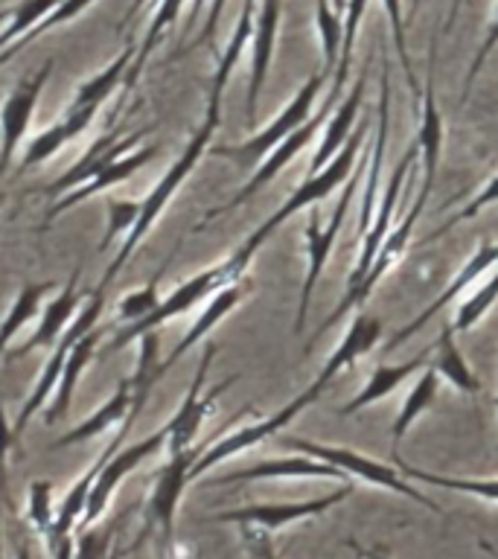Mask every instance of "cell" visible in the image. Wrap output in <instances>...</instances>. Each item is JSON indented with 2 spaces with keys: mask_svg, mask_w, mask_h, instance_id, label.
Wrapping results in <instances>:
<instances>
[{
  "mask_svg": "<svg viewBox=\"0 0 498 559\" xmlns=\"http://www.w3.org/2000/svg\"><path fill=\"white\" fill-rule=\"evenodd\" d=\"M218 122H222V103H208V111H204V122H201L199 129L192 131V138L187 140V146L181 148V155L175 157L169 169L164 173V178L149 190V195L140 201V216H138V225L131 227V234L126 236L120 242V251L117 257L111 260V265L105 269L103 280H99V286L108 288L114 283V277L126 269V262L134 257L143 239L149 236V230L155 227V222L164 216V210L169 207V201L175 199V192L181 190L183 181L190 178L192 169L199 166V160L204 157V152L210 148V140L216 134Z\"/></svg>",
  "mask_w": 498,
  "mask_h": 559,
  "instance_id": "obj_1",
  "label": "cell"
},
{
  "mask_svg": "<svg viewBox=\"0 0 498 559\" xmlns=\"http://www.w3.org/2000/svg\"><path fill=\"white\" fill-rule=\"evenodd\" d=\"M367 134V120L358 122V131H353L349 134V140L344 143V148H341L339 155L332 157L330 164L323 166V169H318V173H309V178H306L300 187H297L292 195H288L283 204H280L274 213H271L265 222H262L257 230H253L248 239H245L239 248H236L230 257H227V262H230V269H234L236 277H245V271H248V265H251L253 253L260 251L262 245H265V239H269L274 230H277L286 218H292L295 213H300V210L306 207H315V204H321L323 199H330L332 192L339 190V187H344V181H347L349 175H353V169H356V157H358V148H361V140H365Z\"/></svg>",
  "mask_w": 498,
  "mask_h": 559,
  "instance_id": "obj_2",
  "label": "cell"
},
{
  "mask_svg": "<svg viewBox=\"0 0 498 559\" xmlns=\"http://www.w3.org/2000/svg\"><path fill=\"white\" fill-rule=\"evenodd\" d=\"M105 292H108V288L96 286L94 292L87 295V304L79 309V314L73 318V323H70L68 330H64V335L56 341V347L50 349V358L44 361L42 373H38L35 384L29 388L24 405H21V411H17V419L12 423V435H15V443H17V437L26 431V426L33 423L35 414H42V411L47 408V402H50V396L56 393V384H59L61 370H64V361H68L73 344L85 338L87 332H94V326L99 323V318H103Z\"/></svg>",
  "mask_w": 498,
  "mask_h": 559,
  "instance_id": "obj_3",
  "label": "cell"
},
{
  "mask_svg": "<svg viewBox=\"0 0 498 559\" xmlns=\"http://www.w3.org/2000/svg\"><path fill=\"white\" fill-rule=\"evenodd\" d=\"M332 73L330 70L318 68V73H312V76L306 79L304 87L297 91L292 99L286 103V108L274 117V120L265 126V129H260L253 138L248 140H239V143H227V146H213L210 152L216 157H227V160H234L236 166H245V169H251V166H260L262 157L269 155L271 148L277 146L280 140H286L288 134L295 129H300L309 117H312V105L315 99H318V94L323 91V85H327V79H330Z\"/></svg>",
  "mask_w": 498,
  "mask_h": 559,
  "instance_id": "obj_4",
  "label": "cell"
},
{
  "mask_svg": "<svg viewBox=\"0 0 498 559\" xmlns=\"http://www.w3.org/2000/svg\"><path fill=\"white\" fill-rule=\"evenodd\" d=\"M245 277H236L234 269H230V262H218V265H210V269L199 271V274H192L190 280H183L181 286H175L173 292L166 297H161V304L149 318L138 323H129V326H120V332L114 335L111 344H108V353H120L126 344L131 341H138L140 335H146V332H157L164 326L166 321H173L178 314L190 312L195 309V304H208V297H213L218 288L230 286V283H239Z\"/></svg>",
  "mask_w": 498,
  "mask_h": 559,
  "instance_id": "obj_5",
  "label": "cell"
},
{
  "mask_svg": "<svg viewBox=\"0 0 498 559\" xmlns=\"http://www.w3.org/2000/svg\"><path fill=\"white\" fill-rule=\"evenodd\" d=\"M283 445L292 449V452L309 454V457H318V461L330 463V466H339L349 480L358 478V480H365V484H374V487L391 489V492H396V496L411 498V501H417V504L428 507V510H440L431 498L423 496L419 489H414V484H411L408 478H402L396 466L379 463L374 461V457H367V454L344 449V445L318 443V440H306V437H295V435L283 437Z\"/></svg>",
  "mask_w": 498,
  "mask_h": 559,
  "instance_id": "obj_6",
  "label": "cell"
},
{
  "mask_svg": "<svg viewBox=\"0 0 498 559\" xmlns=\"http://www.w3.org/2000/svg\"><path fill=\"white\" fill-rule=\"evenodd\" d=\"M361 178V164H358V173L353 169L344 187H341V199L332 210V216L327 225H321V216L318 213H309L304 227V239H306V274H304V286H300V304H297V314H295V332H304L306 326V314H309V306H312V292L318 286V277L327 269V260H330V251L335 239H339L341 227H344V218H347V210L356 199V187Z\"/></svg>",
  "mask_w": 498,
  "mask_h": 559,
  "instance_id": "obj_7",
  "label": "cell"
},
{
  "mask_svg": "<svg viewBox=\"0 0 498 559\" xmlns=\"http://www.w3.org/2000/svg\"><path fill=\"white\" fill-rule=\"evenodd\" d=\"M428 192H431V190H426V187H419L417 199H414V204H411V207H408L405 218H402L400 225L393 227L391 234L384 236L382 248H379V253H376L374 265H370V271H367V274H365V280H361V283H358L356 288H349L347 295L341 297V304L335 306V309H332V312L327 314V321H323L321 326H318V332H315L312 341H309V347H312L315 341L321 338V335H327V332H330L332 326H335V323H339L341 318H344V314L353 312L356 306L365 304L367 297L374 295V288L379 286V280H382L384 274H388V271H391L393 265H396V262H400L402 257H405V248H408V242H411V234H414V227H417L419 216H423V207H426Z\"/></svg>",
  "mask_w": 498,
  "mask_h": 559,
  "instance_id": "obj_8",
  "label": "cell"
},
{
  "mask_svg": "<svg viewBox=\"0 0 498 559\" xmlns=\"http://www.w3.org/2000/svg\"><path fill=\"white\" fill-rule=\"evenodd\" d=\"M204 445H190V449H183V452L169 454V461L157 469L155 487H152V496H149L146 501V515H143V533H140V539L131 545V550L138 548L140 542L146 539L152 531L161 533L164 545H173L178 504H181L183 492H187V484L192 480V463L199 461V454L204 452Z\"/></svg>",
  "mask_w": 498,
  "mask_h": 559,
  "instance_id": "obj_9",
  "label": "cell"
},
{
  "mask_svg": "<svg viewBox=\"0 0 498 559\" xmlns=\"http://www.w3.org/2000/svg\"><path fill=\"white\" fill-rule=\"evenodd\" d=\"M332 105H335V96H327V103L321 105V111L312 114V117H309V120H306L300 129L292 131L286 140H280L277 146L271 148L269 155L262 157V164L257 166V173L251 175V181L245 183L242 190L236 192L230 201H225V204H218V207L208 210V213H204V218H201L199 225L192 227V230H201V227L210 225V222H216L218 216H225V213L236 210L239 204H245V201H251L253 195L262 190V187H269V183L274 181V178H277V175L283 173V169H286V166L292 164V160H295V157L300 155L306 146H309V143H312L315 134L321 131V126H327V120H330V114H332Z\"/></svg>",
  "mask_w": 498,
  "mask_h": 559,
  "instance_id": "obj_10",
  "label": "cell"
},
{
  "mask_svg": "<svg viewBox=\"0 0 498 559\" xmlns=\"http://www.w3.org/2000/svg\"><path fill=\"white\" fill-rule=\"evenodd\" d=\"M309 405H315V402L309 400L304 391H300L295 400L288 402V405H283L277 414H271V417H262V419H253V423H248V426H239L236 431H230V435L210 440V443L204 445V452L199 454V461L192 463L190 478L192 480L201 478L204 472H210L213 466H218V463L230 461V457H236V454H242V452H248V449H253V445L265 443L269 437H274L277 431H283V428H286L288 423L297 417V414H304Z\"/></svg>",
  "mask_w": 498,
  "mask_h": 559,
  "instance_id": "obj_11",
  "label": "cell"
},
{
  "mask_svg": "<svg viewBox=\"0 0 498 559\" xmlns=\"http://www.w3.org/2000/svg\"><path fill=\"white\" fill-rule=\"evenodd\" d=\"M213 358H216V344H208V347H204V356H201L199 361V370L192 376L190 391L183 393L181 405H178V411H175L173 417H169V423H166V431H169V437H166V449H169V454L183 452V449L195 445L192 440L199 435L201 423L210 417V411H213L218 396L236 382V379H225V382L213 384L210 391H204V382H208Z\"/></svg>",
  "mask_w": 498,
  "mask_h": 559,
  "instance_id": "obj_12",
  "label": "cell"
},
{
  "mask_svg": "<svg viewBox=\"0 0 498 559\" xmlns=\"http://www.w3.org/2000/svg\"><path fill=\"white\" fill-rule=\"evenodd\" d=\"M166 437H169L166 426L157 428V431H152L149 437L138 440V443L126 445V449H117V452L108 457V463L103 466V472L96 475L91 496H87L85 515H82V522H79L76 533L87 531V527H94V524H99V519H103V513L108 510L114 492L120 489L122 480L129 478L131 472L138 469V466H143V463H146L152 454L161 452V449L166 445Z\"/></svg>",
  "mask_w": 498,
  "mask_h": 559,
  "instance_id": "obj_13",
  "label": "cell"
},
{
  "mask_svg": "<svg viewBox=\"0 0 498 559\" xmlns=\"http://www.w3.org/2000/svg\"><path fill=\"white\" fill-rule=\"evenodd\" d=\"M52 64L56 61H44L42 68L24 76L12 87V94L3 99L0 105V175L7 173L9 164L15 160L17 148H21V140L26 138L29 131V122H33L35 105H38V96L44 94V85L50 82Z\"/></svg>",
  "mask_w": 498,
  "mask_h": 559,
  "instance_id": "obj_14",
  "label": "cell"
},
{
  "mask_svg": "<svg viewBox=\"0 0 498 559\" xmlns=\"http://www.w3.org/2000/svg\"><path fill=\"white\" fill-rule=\"evenodd\" d=\"M353 496V484H341L335 492L327 496L306 498V501H280V504H248L236 507V510H222V513L210 515V522L225 524H251V527H262V531H280L286 524L304 522L312 515L330 513L332 507H339L344 498Z\"/></svg>",
  "mask_w": 498,
  "mask_h": 559,
  "instance_id": "obj_15",
  "label": "cell"
},
{
  "mask_svg": "<svg viewBox=\"0 0 498 559\" xmlns=\"http://www.w3.org/2000/svg\"><path fill=\"white\" fill-rule=\"evenodd\" d=\"M419 166V146L417 140L411 143L408 152L400 157V164H396V169L391 173V178H388V183H384V192L382 199H379V207H376V216L374 222H370V227H367V234L361 236V251H358V262L356 269H353V274H349L347 280V292L349 288H356L361 280H365V274L370 271V265H374L376 253H379V248H382L384 236L391 234V222L393 216H396V207H400V195H402V187H405V181L411 178V173Z\"/></svg>",
  "mask_w": 498,
  "mask_h": 559,
  "instance_id": "obj_16",
  "label": "cell"
},
{
  "mask_svg": "<svg viewBox=\"0 0 498 559\" xmlns=\"http://www.w3.org/2000/svg\"><path fill=\"white\" fill-rule=\"evenodd\" d=\"M280 12H283V0H260V9L253 15V33H251V76H248V99H245V117L257 120V105L260 94L269 79L271 59H274V44H277L280 29Z\"/></svg>",
  "mask_w": 498,
  "mask_h": 559,
  "instance_id": "obj_17",
  "label": "cell"
},
{
  "mask_svg": "<svg viewBox=\"0 0 498 559\" xmlns=\"http://www.w3.org/2000/svg\"><path fill=\"white\" fill-rule=\"evenodd\" d=\"M493 265H498V242H484L478 248V251L472 253L470 260L463 262V269L458 271V274H454L452 283H449V286H446L443 292H440V295H437L435 300H431V304H428L426 309H423V312H419L417 318H414V321L408 323V326H402V330L393 332L391 341L384 344V353H388V349L400 347L402 341L414 338V335H417V332L423 330V326H426V323L431 321V318H435V314L443 312L446 306L452 304L454 297H461L463 292H466V288H470L472 283H475V280L484 277V274H487V271L493 269Z\"/></svg>",
  "mask_w": 498,
  "mask_h": 559,
  "instance_id": "obj_18",
  "label": "cell"
},
{
  "mask_svg": "<svg viewBox=\"0 0 498 559\" xmlns=\"http://www.w3.org/2000/svg\"><path fill=\"white\" fill-rule=\"evenodd\" d=\"M382 338V321L374 318V314H358L356 321L349 323V330L344 332V338L335 349H332V356L327 358V365L321 367V373L315 376V382L306 388V396L312 402L321 400V393L327 391V384L335 379L339 373H344L347 367H353L361 356H367L370 349L379 344Z\"/></svg>",
  "mask_w": 498,
  "mask_h": 559,
  "instance_id": "obj_19",
  "label": "cell"
},
{
  "mask_svg": "<svg viewBox=\"0 0 498 559\" xmlns=\"http://www.w3.org/2000/svg\"><path fill=\"white\" fill-rule=\"evenodd\" d=\"M149 129L138 131V134H120V131L114 129L108 131V134H103V138H96L91 146L85 148V155L79 157L76 164L70 166L68 173H61L56 181L47 187V192L50 195H64V192L76 190V187H82V183H87L94 175H99L108 164H114L117 157H122L126 152H131V148L138 146L140 138H146Z\"/></svg>",
  "mask_w": 498,
  "mask_h": 559,
  "instance_id": "obj_20",
  "label": "cell"
},
{
  "mask_svg": "<svg viewBox=\"0 0 498 559\" xmlns=\"http://www.w3.org/2000/svg\"><path fill=\"white\" fill-rule=\"evenodd\" d=\"M79 274H82V271L76 269L73 271V277H70L64 286H59V295L44 306V312L42 318H38V326L33 330V335H29L24 344H17L15 349H9V361H17V358L29 356L35 349L56 347V341L64 335V330H68L70 323H73V318L79 314V300H82V297H79Z\"/></svg>",
  "mask_w": 498,
  "mask_h": 559,
  "instance_id": "obj_21",
  "label": "cell"
},
{
  "mask_svg": "<svg viewBox=\"0 0 498 559\" xmlns=\"http://www.w3.org/2000/svg\"><path fill=\"white\" fill-rule=\"evenodd\" d=\"M157 152H161L157 146H138V148H131V152H126L122 157H117L114 164L105 166L103 173L94 175L91 181L82 183V187H76V190L64 192L61 199L52 201V207H50V213H47V218H44V225H50L52 218H59L61 213H68L70 207H76V204L87 201L91 195H99V192H108L111 187H117V183L129 181L131 175L140 173L143 166L155 160Z\"/></svg>",
  "mask_w": 498,
  "mask_h": 559,
  "instance_id": "obj_22",
  "label": "cell"
},
{
  "mask_svg": "<svg viewBox=\"0 0 498 559\" xmlns=\"http://www.w3.org/2000/svg\"><path fill=\"white\" fill-rule=\"evenodd\" d=\"M265 478H330L341 480V484H353L339 466H330V463H323L318 461V457H309V454L300 452H297L295 457H271V461H260L253 463V466H245V469L227 472V475H218V478H213L210 484H213V487H227V484Z\"/></svg>",
  "mask_w": 498,
  "mask_h": 559,
  "instance_id": "obj_23",
  "label": "cell"
},
{
  "mask_svg": "<svg viewBox=\"0 0 498 559\" xmlns=\"http://www.w3.org/2000/svg\"><path fill=\"white\" fill-rule=\"evenodd\" d=\"M379 129L376 138L370 140V155H367V178H365V195H361V213H358V236L367 234V227L374 222L379 199H382V164L384 148H388V122H391V76L382 70V87H379Z\"/></svg>",
  "mask_w": 498,
  "mask_h": 559,
  "instance_id": "obj_24",
  "label": "cell"
},
{
  "mask_svg": "<svg viewBox=\"0 0 498 559\" xmlns=\"http://www.w3.org/2000/svg\"><path fill=\"white\" fill-rule=\"evenodd\" d=\"M96 114H99V108H73V105H68L59 122H52L50 129H44L42 134H35V140H29V146H26L24 157L17 164V175H26L35 166L47 164L61 146L82 138L91 129V122L96 120Z\"/></svg>",
  "mask_w": 498,
  "mask_h": 559,
  "instance_id": "obj_25",
  "label": "cell"
},
{
  "mask_svg": "<svg viewBox=\"0 0 498 559\" xmlns=\"http://www.w3.org/2000/svg\"><path fill=\"white\" fill-rule=\"evenodd\" d=\"M245 295H248V283L239 280V283H230V286L218 288L213 297H208V304H204L201 314L195 318V323H192L190 330H187V335L175 344L173 353L164 358V370H173V365H178V361H181V358L187 356L195 344H201V341L208 338L210 332L216 330L218 323L225 321L227 314L242 304Z\"/></svg>",
  "mask_w": 498,
  "mask_h": 559,
  "instance_id": "obj_26",
  "label": "cell"
},
{
  "mask_svg": "<svg viewBox=\"0 0 498 559\" xmlns=\"http://www.w3.org/2000/svg\"><path fill=\"white\" fill-rule=\"evenodd\" d=\"M131 405H134V384H131L129 376V379H122L120 388H117L91 417H85L82 423H76V426L70 428V431H64L50 449L52 452H61V449H68V445L91 443L94 437H99L103 431H108V428L120 426L122 419L131 414Z\"/></svg>",
  "mask_w": 498,
  "mask_h": 559,
  "instance_id": "obj_27",
  "label": "cell"
},
{
  "mask_svg": "<svg viewBox=\"0 0 498 559\" xmlns=\"http://www.w3.org/2000/svg\"><path fill=\"white\" fill-rule=\"evenodd\" d=\"M419 126H417V146H419V166H423V183L431 190L440 166V152H443V117L435 99V79L428 73V82L419 87Z\"/></svg>",
  "mask_w": 498,
  "mask_h": 559,
  "instance_id": "obj_28",
  "label": "cell"
},
{
  "mask_svg": "<svg viewBox=\"0 0 498 559\" xmlns=\"http://www.w3.org/2000/svg\"><path fill=\"white\" fill-rule=\"evenodd\" d=\"M365 82H367V73H361L356 85L349 87V94L339 103L335 114H330L327 129H323L321 140H318V152L312 155V173H318V169H323V166L330 164L332 157L339 155L341 148H344L349 134H353L358 108H361V103H365Z\"/></svg>",
  "mask_w": 498,
  "mask_h": 559,
  "instance_id": "obj_29",
  "label": "cell"
},
{
  "mask_svg": "<svg viewBox=\"0 0 498 559\" xmlns=\"http://www.w3.org/2000/svg\"><path fill=\"white\" fill-rule=\"evenodd\" d=\"M103 338V332L94 330L87 332L85 338L76 341L73 349H70L68 361H64V370H61V379L56 384V393L50 396L47 402V408H44V419H47V426H56L61 419L70 414V402H73V393H76V384L85 373V367L94 361V353H96V344Z\"/></svg>",
  "mask_w": 498,
  "mask_h": 559,
  "instance_id": "obj_30",
  "label": "cell"
},
{
  "mask_svg": "<svg viewBox=\"0 0 498 559\" xmlns=\"http://www.w3.org/2000/svg\"><path fill=\"white\" fill-rule=\"evenodd\" d=\"M134 56H138V50H134V44H129V47H126L120 56H114V61H108L99 73L87 76L85 82H79L70 105H73V108H103V105L111 99L114 91L126 82Z\"/></svg>",
  "mask_w": 498,
  "mask_h": 559,
  "instance_id": "obj_31",
  "label": "cell"
},
{
  "mask_svg": "<svg viewBox=\"0 0 498 559\" xmlns=\"http://www.w3.org/2000/svg\"><path fill=\"white\" fill-rule=\"evenodd\" d=\"M426 361H428V353L408 358V361H402V365H379L374 373H370V382H367L365 388H361V391L347 402V405H341L339 414L341 417H349V414H356V411L367 408V405H374V402L384 400V396H391V393L396 391V388H400L411 373L423 370Z\"/></svg>",
  "mask_w": 498,
  "mask_h": 559,
  "instance_id": "obj_32",
  "label": "cell"
},
{
  "mask_svg": "<svg viewBox=\"0 0 498 559\" xmlns=\"http://www.w3.org/2000/svg\"><path fill=\"white\" fill-rule=\"evenodd\" d=\"M52 292H59V283L44 280V283H26L15 295V300L9 304V312L0 321V358L7 356V349L12 347V341L17 338V332L24 330L26 323L33 321L35 314L42 312L44 300Z\"/></svg>",
  "mask_w": 498,
  "mask_h": 559,
  "instance_id": "obj_33",
  "label": "cell"
},
{
  "mask_svg": "<svg viewBox=\"0 0 498 559\" xmlns=\"http://www.w3.org/2000/svg\"><path fill=\"white\" fill-rule=\"evenodd\" d=\"M396 469H400L402 478L417 480V484H426V487L437 489H454V492H463V496L484 498L489 504H498V478H458V475H440V472L419 469V466H411L396 454L393 457Z\"/></svg>",
  "mask_w": 498,
  "mask_h": 559,
  "instance_id": "obj_34",
  "label": "cell"
},
{
  "mask_svg": "<svg viewBox=\"0 0 498 559\" xmlns=\"http://www.w3.org/2000/svg\"><path fill=\"white\" fill-rule=\"evenodd\" d=\"M437 388H440V373H437L435 367H423L417 376V382H414V388L408 391V396L402 400L400 414L393 419V457L400 454L402 437L408 435L411 426L419 419V414L431 408V402H435L437 396Z\"/></svg>",
  "mask_w": 498,
  "mask_h": 559,
  "instance_id": "obj_35",
  "label": "cell"
},
{
  "mask_svg": "<svg viewBox=\"0 0 498 559\" xmlns=\"http://www.w3.org/2000/svg\"><path fill=\"white\" fill-rule=\"evenodd\" d=\"M431 367L440 373V379H446V382L452 384V388H458L461 393H466V396H475V393L481 391L478 376L472 373V367L466 365V358L461 356V349L454 344L452 323L443 326L440 338H437V356Z\"/></svg>",
  "mask_w": 498,
  "mask_h": 559,
  "instance_id": "obj_36",
  "label": "cell"
},
{
  "mask_svg": "<svg viewBox=\"0 0 498 559\" xmlns=\"http://www.w3.org/2000/svg\"><path fill=\"white\" fill-rule=\"evenodd\" d=\"M149 3H152V21H149V29L146 35H143V44H140L138 56H134V61H131L129 76H126V87H131L134 82H138L140 70L146 68L149 56L155 52V47L161 44L166 29L178 21V15H181V9L187 0H149Z\"/></svg>",
  "mask_w": 498,
  "mask_h": 559,
  "instance_id": "obj_37",
  "label": "cell"
},
{
  "mask_svg": "<svg viewBox=\"0 0 498 559\" xmlns=\"http://www.w3.org/2000/svg\"><path fill=\"white\" fill-rule=\"evenodd\" d=\"M91 3H94V0H59V3H56V7H52L50 12H47V15H44L42 21H38V24L33 26V29H29V33L21 35V38H17L15 44H9L7 50L0 52V68H3V64H7L9 59H15L17 52L24 50L26 44H33L35 38H42V35L52 33L56 26L70 24V21L82 15V12H85V9L91 7Z\"/></svg>",
  "mask_w": 498,
  "mask_h": 559,
  "instance_id": "obj_38",
  "label": "cell"
},
{
  "mask_svg": "<svg viewBox=\"0 0 498 559\" xmlns=\"http://www.w3.org/2000/svg\"><path fill=\"white\" fill-rule=\"evenodd\" d=\"M367 3L370 0H347V9L341 12V21H344V41H341V56H339V64H335V79H332V87H330V96L339 99L344 85H347V76H349V64H353V47H356V35H358V26H361V17L367 12Z\"/></svg>",
  "mask_w": 498,
  "mask_h": 559,
  "instance_id": "obj_39",
  "label": "cell"
},
{
  "mask_svg": "<svg viewBox=\"0 0 498 559\" xmlns=\"http://www.w3.org/2000/svg\"><path fill=\"white\" fill-rule=\"evenodd\" d=\"M498 300V269L496 274L489 280H484L475 292H472L461 306H458V312H454L452 330L454 335H461V332H470L472 326H478L484 321V314L493 309V304Z\"/></svg>",
  "mask_w": 498,
  "mask_h": 559,
  "instance_id": "obj_40",
  "label": "cell"
},
{
  "mask_svg": "<svg viewBox=\"0 0 498 559\" xmlns=\"http://www.w3.org/2000/svg\"><path fill=\"white\" fill-rule=\"evenodd\" d=\"M315 24H318V35H321V50H323V70H335L341 56V41H344V21L335 12L330 0H318L315 7Z\"/></svg>",
  "mask_w": 498,
  "mask_h": 559,
  "instance_id": "obj_41",
  "label": "cell"
},
{
  "mask_svg": "<svg viewBox=\"0 0 498 559\" xmlns=\"http://www.w3.org/2000/svg\"><path fill=\"white\" fill-rule=\"evenodd\" d=\"M56 3L59 0H17L12 7V17L0 26V52L7 50L9 44H15L21 35L29 33Z\"/></svg>",
  "mask_w": 498,
  "mask_h": 559,
  "instance_id": "obj_42",
  "label": "cell"
},
{
  "mask_svg": "<svg viewBox=\"0 0 498 559\" xmlns=\"http://www.w3.org/2000/svg\"><path fill=\"white\" fill-rule=\"evenodd\" d=\"M157 280H161V277L149 280L146 286L131 288L129 295H122L120 300H117V321H120L122 326L143 321V318H149V314L155 312L157 304H161Z\"/></svg>",
  "mask_w": 498,
  "mask_h": 559,
  "instance_id": "obj_43",
  "label": "cell"
},
{
  "mask_svg": "<svg viewBox=\"0 0 498 559\" xmlns=\"http://www.w3.org/2000/svg\"><path fill=\"white\" fill-rule=\"evenodd\" d=\"M26 522L35 533L50 536L56 524V510H52V484L50 480H33L29 496H26Z\"/></svg>",
  "mask_w": 498,
  "mask_h": 559,
  "instance_id": "obj_44",
  "label": "cell"
},
{
  "mask_svg": "<svg viewBox=\"0 0 498 559\" xmlns=\"http://www.w3.org/2000/svg\"><path fill=\"white\" fill-rule=\"evenodd\" d=\"M140 201L131 199H108V222H105V234L99 239V251H108L114 239H126L131 227L138 225Z\"/></svg>",
  "mask_w": 498,
  "mask_h": 559,
  "instance_id": "obj_45",
  "label": "cell"
},
{
  "mask_svg": "<svg viewBox=\"0 0 498 559\" xmlns=\"http://www.w3.org/2000/svg\"><path fill=\"white\" fill-rule=\"evenodd\" d=\"M384 15H388V24H391V38H393V50L400 56V64L405 70V76H408V85L414 91V96L419 94V82L417 73H414V64H411L408 56V38H405V17H402V0H382Z\"/></svg>",
  "mask_w": 498,
  "mask_h": 559,
  "instance_id": "obj_46",
  "label": "cell"
},
{
  "mask_svg": "<svg viewBox=\"0 0 498 559\" xmlns=\"http://www.w3.org/2000/svg\"><path fill=\"white\" fill-rule=\"evenodd\" d=\"M498 201V173L493 175V178H489L487 183H484V187H481V192L478 195H475V199L470 201V204H466V207L463 210H458V213H454L452 218H446L443 225L437 227L435 234L428 236L426 242L423 245H428V242H435V239H440V236L446 234V230H449V227H454V225H461V222H470V218H475L481 213V210L484 207H489V204H496Z\"/></svg>",
  "mask_w": 498,
  "mask_h": 559,
  "instance_id": "obj_47",
  "label": "cell"
},
{
  "mask_svg": "<svg viewBox=\"0 0 498 559\" xmlns=\"http://www.w3.org/2000/svg\"><path fill=\"white\" fill-rule=\"evenodd\" d=\"M114 527H87L73 542V559H108L114 548Z\"/></svg>",
  "mask_w": 498,
  "mask_h": 559,
  "instance_id": "obj_48",
  "label": "cell"
},
{
  "mask_svg": "<svg viewBox=\"0 0 498 559\" xmlns=\"http://www.w3.org/2000/svg\"><path fill=\"white\" fill-rule=\"evenodd\" d=\"M496 47H498V3H496V15H493V21H489V26H487V35H484V41H481V47H478V52H475V59H472L470 70H466V82H463V103L470 99L472 85H475V79H478L481 68H484V64L489 61V56L496 52Z\"/></svg>",
  "mask_w": 498,
  "mask_h": 559,
  "instance_id": "obj_49",
  "label": "cell"
},
{
  "mask_svg": "<svg viewBox=\"0 0 498 559\" xmlns=\"http://www.w3.org/2000/svg\"><path fill=\"white\" fill-rule=\"evenodd\" d=\"M242 539L245 548L251 550L253 559H283L271 545V533L262 531V527H251V524H242Z\"/></svg>",
  "mask_w": 498,
  "mask_h": 559,
  "instance_id": "obj_50",
  "label": "cell"
},
{
  "mask_svg": "<svg viewBox=\"0 0 498 559\" xmlns=\"http://www.w3.org/2000/svg\"><path fill=\"white\" fill-rule=\"evenodd\" d=\"M201 3H204V0H192V15H190V21H195V15H199ZM222 9H225V0H210L208 24H204V33L199 35V41H210V38H213V33H216L218 17H222Z\"/></svg>",
  "mask_w": 498,
  "mask_h": 559,
  "instance_id": "obj_51",
  "label": "cell"
},
{
  "mask_svg": "<svg viewBox=\"0 0 498 559\" xmlns=\"http://www.w3.org/2000/svg\"><path fill=\"white\" fill-rule=\"evenodd\" d=\"M3 487H7V454H0V519H3ZM0 559H3V533H0Z\"/></svg>",
  "mask_w": 498,
  "mask_h": 559,
  "instance_id": "obj_52",
  "label": "cell"
},
{
  "mask_svg": "<svg viewBox=\"0 0 498 559\" xmlns=\"http://www.w3.org/2000/svg\"><path fill=\"white\" fill-rule=\"evenodd\" d=\"M347 548H353L358 554V557L361 559H388V557H382V554H379V550H365V548H358L356 542H347Z\"/></svg>",
  "mask_w": 498,
  "mask_h": 559,
  "instance_id": "obj_53",
  "label": "cell"
},
{
  "mask_svg": "<svg viewBox=\"0 0 498 559\" xmlns=\"http://www.w3.org/2000/svg\"><path fill=\"white\" fill-rule=\"evenodd\" d=\"M15 559H33V557H29V545H26V542H17Z\"/></svg>",
  "mask_w": 498,
  "mask_h": 559,
  "instance_id": "obj_54",
  "label": "cell"
},
{
  "mask_svg": "<svg viewBox=\"0 0 498 559\" xmlns=\"http://www.w3.org/2000/svg\"><path fill=\"white\" fill-rule=\"evenodd\" d=\"M143 7H149V0H134V3H131L129 7V12H126V17H131V15H138L140 9Z\"/></svg>",
  "mask_w": 498,
  "mask_h": 559,
  "instance_id": "obj_55",
  "label": "cell"
},
{
  "mask_svg": "<svg viewBox=\"0 0 498 559\" xmlns=\"http://www.w3.org/2000/svg\"><path fill=\"white\" fill-rule=\"evenodd\" d=\"M126 554H131V548H111V554H108V559H122Z\"/></svg>",
  "mask_w": 498,
  "mask_h": 559,
  "instance_id": "obj_56",
  "label": "cell"
},
{
  "mask_svg": "<svg viewBox=\"0 0 498 559\" xmlns=\"http://www.w3.org/2000/svg\"><path fill=\"white\" fill-rule=\"evenodd\" d=\"M481 548L487 550V554H489V557H493V559H498V550L493 548V545H489V542H481Z\"/></svg>",
  "mask_w": 498,
  "mask_h": 559,
  "instance_id": "obj_57",
  "label": "cell"
},
{
  "mask_svg": "<svg viewBox=\"0 0 498 559\" xmlns=\"http://www.w3.org/2000/svg\"><path fill=\"white\" fill-rule=\"evenodd\" d=\"M9 17H12V7H9V9H0V26L7 24Z\"/></svg>",
  "mask_w": 498,
  "mask_h": 559,
  "instance_id": "obj_58",
  "label": "cell"
},
{
  "mask_svg": "<svg viewBox=\"0 0 498 559\" xmlns=\"http://www.w3.org/2000/svg\"><path fill=\"white\" fill-rule=\"evenodd\" d=\"M330 3L335 7V12H339V15L344 12V9H347V0H330Z\"/></svg>",
  "mask_w": 498,
  "mask_h": 559,
  "instance_id": "obj_59",
  "label": "cell"
},
{
  "mask_svg": "<svg viewBox=\"0 0 498 559\" xmlns=\"http://www.w3.org/2000/svg\"><path fill=\"white\" fill-rule=\"evenodd\" d=\"M458 7H461V0H454V7H452V12H449V24H446V26H452L454 15H458Z\"/></svg>",
  "mask_w": 498,
  "mask_h": 559,
  "instance_id": "obj_60",
  "label": "cell"
},
{
  "mask_svg": "<svg viewBox=\"0 0 498 559\" xmlns=\"http://www.w3.org/2000/svg\"><path fill=\"white\" fill-rule=\"evenodd\" d=\"M419 3H423V0H411V15H414V12H417Z\"/></svg>",
  "mask_w": 498,
  "mask_h": 559,
  "instance_id": "obj_61",
  "label": "cell"
},
{
  "mask_svg": "<svg viewBox=\"0 0 498 559\" xmlns=\"http://www.w3.org/2000/svg\"><path fill=\"white\" fill-rule=\"evenodd\" d=\"M0 204H3V195H0Z\"/></svg>",
  "mask_w": 498,
  "mask_h": 559,
  "instance_id": "obj_62",
  "label": "cell"
}]
</instances>
